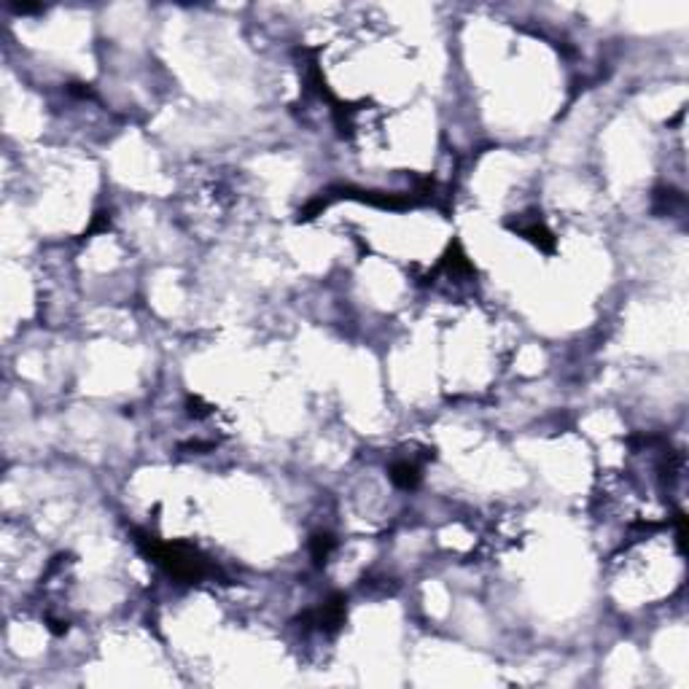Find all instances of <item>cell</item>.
<instances>
[{"label":"cell","instance_id":"cell-1","mask_svg":"<svg viewBox=\"0 0 689 689\" xmlns=\"http://www.w3.org/2000/svg\"><path fill=\"white\" fill-rule=\"evenodd\" d=\"M391 479L399 487L412 490V487H418V482H420V466L415 463V460H399V463H393L391 466Z\"/></svg>","mask_w":689,"mask_h":689},{"label":"cell","instance_id":"cell-2","mask_svg":"<svg viewBox=\"0 0 689 689\" xmlns=\"http://www.w3.org/2000/svg\"><path fill=\"white\" fill-rule=\"evenodd\" d=\"M520 234H525L530 243H536L541 248V251H552L554 248V237L552 232L547 229L541 221H533L530 227H520Z\"/></svg>","mask_w":689,"mask_h":689},{"label":"cell","instance_id":"cell-3","mask_svg":"<svg viewBox=\"0 0 689 689\" xmlns=\"http://www.w3.org/2000/svg\"><path fill=\"white\" fill-rule=\"evenodd\" d=\"M334 544H337V541L331 539L329 533H318V536L312 539V557H315V563H326L329 554H331V550H334Z\"/></svg>","mask_w":689,"mask_h":689}]
</instances>
